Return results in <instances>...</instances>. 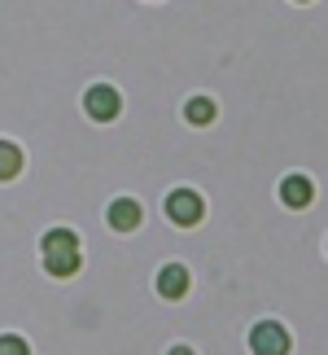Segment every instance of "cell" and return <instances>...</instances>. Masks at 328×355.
Segmentation results:
<instances>
[{
    "label": "cell",
    "mask_w": 328,
    "mask_h": 355,
    "mask_svg": "<svg viewBox=\"0 0 328 355\" xmlns=\"http://www.w3.org/2000/svg\"><path fill=\"white\" fill-rule=\"evenodd\" d=\"M22 171V149L13 141H0V180H13Z\"/></svg>",
    "instance_id": "8"
},
{
    "label": "cell",
    "mask_w": 328,
    "mask_h": 355,
    "mask_svg": "<svg viewBox=\"0 0 328 355\" xmlns=\"http://www.w3.org/2000/svg\"><path fill=\"white\" fill-rule=\"evenodd\" d=\"M167 215L180 228H193L197 220H201V198L193 193V189H175V193L167 198Z\"/></svg>",
    "instance_id": "2"
},
{
    "label": "cell",
    "mask_w": 328,
    "mask_h": 355,
    "mask_svg": "<svg viewBox=\"0 0 328 355\" xmlns=\"http://www.w3.org/2000/svg\"><path fill=\"white\" fill-rule=\"evenodd\" d=\"M109 224H114L118 233H131V228L140 224V207H136L131 198H118L114 207H109Z\"/></svg>",
    "instance_id": "6"
},
{
    "label": "cell",
    "mask_w": 328,
    "mask_h": 355,
    "mask_svg": "<svg viewBox=\"0 0 328 355\" xmlns=\"http://www.w3.org/2000/svg\"><path fill=\"white\" fill-rule=\"evenodd\" d=\"M171 355H193V351H188V347H175V351H171Z\"/></svg>",
    "instance_id": "11"
},
{
    "label": "cell",
    "mask_w": 328,
    "mask_h": 355,
    "mask_svg": "<svg viewBox=\"0 0 328 355\" xmlns=\"http://www.w3.org/2000/svg\"><path fill=\"white\" fill-rule=\"evenodd\" d=\"M280 198H284V207H307L311 202V180L307 175H289V180L280 184Z\"/></svg>",
    "instance_id": "7"
},
{
    "label": "cell",
    "mask_w": 328,
    "mask_h": 355,
    "mask_svg": "<svg viewBox=\"0 0 328 355\" xmlns=\"http://www.w3.org/2000/svg\"><path fill=\"white\" fill-rule=\"evenodd\" d=\"M0 355H31V351H26V343H22V338H0Z\"/></svg>",
    "instance_id": "10"
},
{
    "label": "cell",
    "mask_w": 328,
    "mask_h": 355,
    "mask_svg": "<svg viewBox=\"0 0 328 355\" xmlns=\"http://www.w3.org/2000/svg\"><path fill=\"white\" fill-rule=\"evenodd\" d=\"M44 268L53 272V277H71V272H79V237L71 233V228H53V233L44 237Z\"/></svg>",
    "instance_id": "1"
},
{
    "label": "cell",
    "mask_w": 328,
    "mask_h": 355,
    "mask_svg": "<svg viewBox=\"0 0 328 355\" xmlns=\"http://www.w3.org/2000/svg\"><path fill=\"white\" fill-rule=\"evenodd\" d=\"M84 105H88V114L92 119H101V123H109V119H118V92L114 88H105V84H97V88H88V97H84Z\"/></svg>",
    "instance_id": "4"
},
{
    "label": "cell",
    "mask_w": 328,
    "mask_h": 355,
    "mask_svg": "<svg viewBox=\"0 0 328 355\" xmlns=\"http://www.w3.org/2000/svg\"><path fill=\"white\" fill-rule=\"evenodd\" d=\"M158 294L162 298H184L188 294V272L180 263H167V268L158 272Z\"/></svg>",
    "instance_id": "5"
},
{
    "label": "cell",
    "mask_w": 328,
    "mask_h": 355,
    "mask_svg": "<svg viewBox=\"0 0 328 355\" xmlns=\"http://www.w3.org/2000/svg\"><path fill=\"white\" fill-rule=\"evenodd\" d=\"M250 347H254V355H289V334L280 324H254Z\"/></svg>",
    "instance_id": "3"
},
{
    "label": "cell",
    "mask_w": 328,
    "mask_h": 355,
    "mask_svg": "<svg viewBox=\"0 0 328 355\" xmlns=\"http://www.w3.org/2000/svg\"><path fill=\"white\" fill-rule=\"evenodd\" d=\"M184 114H188V123H197V128H206V123L215 119V101L210 97H193L184 105Z\"/></svg>",
    "instance_id": "9"
}]
</instances>
